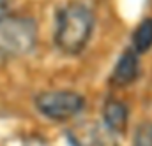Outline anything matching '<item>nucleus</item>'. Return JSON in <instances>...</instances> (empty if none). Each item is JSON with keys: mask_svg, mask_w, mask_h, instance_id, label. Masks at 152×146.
I'll return each instance as SVG.
<instances>
[{"mask_svg": "<svg viewBox=\"0 0 152 146\" xmlns=\"http://www.w3.org/2000/svg\"><path fill=\"white\" fill-rule=\"evenodd\" d=\"M127 121H129L127 106L118 99H108L103 106V123L117 136L127 130Z\"/></svg>", "mask_w": 152, "mask_h": 146, "instance_id": "423d86ee", "label": "nucleus"}, {"mask_svg": "<svg viewBox=\"0 0 152 146\" xmlns=\"http://www.w3.org/2000/svg\"><path fill=\"white\" fill-rule=\"evenodd\" d=\"M151 48H152V18H147L136 27V30L133 34L131 49L136 55H142V53H147Z\"/></svg>", "mask_w": 152, "mask_h": 146, "instance_id": "0eeeda50", "label": "nucleus"}, {"mask_svg": "<svg viewBox=\"0 0 152 146\" xmlns=\"http://www.w3.org/2000/svg\"><path fill=\"white\" fill-rule=\"evenodd\" d=\"M134 146H152V125H143L138 129Z\"/></svg>", "mask_w": 152, "mask_h": 146, "instance_id": "6e6552de", "label": "nucleus"}, {"mask_svg": "<svg viewBox=\"0 0 152 146\" xmlns=\"http://www.w3.org/2000/svg\"><path fill=\"white\" fill-rule=\"evenodd\" d=\"M67 141L71 146H118L117 136L96 120H81L67 129Z\"/></svg>", "mask_w": 152, "mask_h": 146, "instance_id": "20e7f679", "label": "nucleus"}, {"mask_svg": "<svg viewBox=\"0 0 152 146\" xmlns=\"http://www.w3.org/2000/svg\"><path fill=\"white\" fill-rule=\"evenodd\" d=\"M11 2H12V0H0V18H4V16L7 14V9H9Z\"/></svg>", "mask_w": 152, "mask_h": 146, "instance_id": "1a4fd4ad", "label": "nucleus"}, {"mask_svg": "<svg viewBox=\"0 0 152 146\" xmlns=\"http://www.w3.org/2000/svg\"><path fill=\"white\" fill-rule=\"evenodd\" d=\"M96 18L92 9L80 2L71 0L64 4L55 14V44L66 55H80L88 44L94 32Z\"/></svg>", "mask_w": 152, "mask_h": 146, "instance_id": "f257e3e1", "label": "nucleus"}, {"mask_svg": "<svg viewBox=\"0 0 152 146\" xmlns=\"http://www.w3.org/2000/svg\"><path fill=\"white\" fill-rule=\"evenodd\" d=\"M140 74V62H138V55L127 48L120 58L117 60L113 71H112V76H110V81L113 86H118V88H124V86H129L136 81Z\"/></svg>", "mask_w": 152, "mask_h": 146, "instance_id": "39448f33", "label": "nucleus"}, {"mask_svg": "<svg viewBox=\"0 0 152 146\" xmlns=\"http://www.w3.org/2000/svg\"><path fill=\"white\" fill-rule=\"evenodd\" d=\"M37 44V23L30 16L5 14L0 18V58H18Z\"/></svg>", "mask_w": 152, "mask_h": 146, "instance_id": "f03ea898", "label": "nucleus"}, {"mask_svg": "<svg viewBox=\"0 0 152 146\" xmlns=\"http://www.w3.org/2000/svg\"><path fill=\"white\" fill-rule=\"evenodd\" d=\"M36 109L48 120L66 121L80 114L85 106L81 93L73 90H46L36 95Z\"/></svg>", "mask_w": 152, "mask_h": 146, "instance_id": "7ed1b4c3", "label": "nucleus"}]
</instances>
